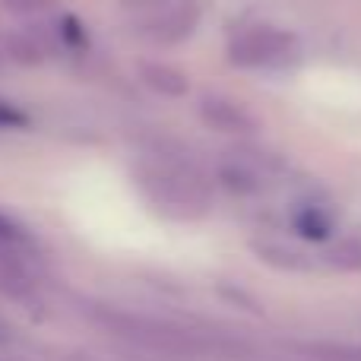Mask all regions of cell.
Instances as JSON below:
<instances>
[{"instance_id": "cell-1", "label": "cell", "mask_w": 361, "mask_h": 361, "mask_svg": "<svg viewBox=\"0 0 361 361\" xmlns=\"http://www.w3.org/2000/svg\"><path fill=\"white\" fill-rule=\"evenodd\" d=\"M86 320L108 333L111 339L130 345L146 355H162V358H222V361H254L257 352L247 343L231 336H216V333H200L190 326L171 324L162 317H149V314L124 311V307L111 305H89L82 307Z\"/></svg>"}, {"instance_id": "cell-2", "label": "cell", "mask_w": 361, "mask_h": 361, "mask_svg": "<svg viewBox=\"0 0 361 361\" xmlns=\"http://www.w3.org/2000/svg\"><path fill=\"white\" fill-rule=\"evenodd\" d=\"M133 184L159 216L175 222H197L209 216L216 203V190L206 171L169 146L140 152L133 162Z\"/></svg>"}, {"instance_id": "cell-3", "label": "cell", "mask_w": 361, "mask_h": 361, "mask_svg": "<svg viewBox=\"0 0 361 361\" xmlns=\"http://www.w3.org/2000/svg\"><path fill=\"white\" fill-rule=\"evenodd\" d=\"M225 54L241 70H282L298 63L301 42L273 23H247L228 35Z\"/></svg>"}, {"instance_id": "cell-4", "label": "cell", "mask_w": 361, "mask_h": 361, "mask_svg": "<svg viewBox=\"0 0 361 361\" xmlns=\"http://www.w3.org/2000/svg\"><path fill=\"white\" fill-rule=\"evenodd\" d=\"M200 23V6L193 0H140L133 6V29L152 44H180Z\"/></svg>"}, {"instance_id": "cell-5", "label": "cell", "mask_w": 361, "mask_h": 361, "mask_svg": "<svg viewBox=\"0 0 361 361\" xmlns=\"http://www.w3.org/2000/svg\"><path fill=\"white\" fill-rule=\"evenodd\" d=\"M197 114L209 130L228 133V137H250V133L260 130V118L254 114V108H247L244 102L231 99V95H203L197 102Z\"/></svg>"}, {"instance_id": "cell-6", "label": "cell", "mask_w": 361, "mask_h": 361, "mask_svg": "<svg viewBox=\"0 0 361 361\" xmlns=\"http://www.w3.org/2000/svg\"><path fill=\"white\" fill-rule=\"evenodd\" d=\"M0 298L16 301V305H35L38 279L25 244L0 241Z\"/></svg>"}, {"instance_id": "cell-7", "label": "cell", "mask_w": 361, "mask_h": 361, "mask_svg": "<svg viewBox=\"0 0 361 361\" xmlns=\"http://www.w3.org/2000/svg\"><path fill=\"white\" fill-rule=\"evenodd\" d=\"M137 76L146 89H152V92L162 95V99H184L187 89H190L184 70L171 67V63H165V61H143L137 67Z\"/></svg>"}, {"instance_id": "cell-8", "label": "cell", "mask_w": 361, "mask_h": 361, "mask_svg": "<svg viewBox=\"0 0 361 361\" xmlns=\"http://www.w3.org/2000/svg\"><path fill=\"white\" fill-rule=\"evenodd\" d=\"M292 355L301 361H361V345L333 343V339H311V343H295Z\"/></svg>"}, {"instance_id": "cell-9", "label": "cell", "mask_w": 361, "mask_h": 361, "mask_svg": "<svg viewBox=\"0 0 361 361\" xmlns=\"http://www.w3.org/2000/svg\"><path fill=\"white\" fill-rule=\"evenodd\" d=\"M6 57H13V61H19V63H44V57L51 54V44H48V38L42 35V32H35V29H19V32H13L10 38H6Z\"/></svg>"}, {"instance_id": "cell-10", "label": "cell", "mask_w": 361, "mask_h": 361, "mask_svg": "<svg viewBox=\"0 0 361 361\" xmlns=\"http://www.w3.org/2000/svg\"><path fill=\"white\" fill-rule=\"evenodd\" d=\"M295 228H298V235L311 238V241H324V238H330V231H333V219L324 206L307 203L295 212Z\"/></svg>"}, {"instance_id": "cell-11", "label": "cell", "mask_w": 361, "mask_h": 361, "mask_svg": "<svg viewBox=\"0 0 361 361\" xmlns=\"http://www.w3.org/2000/svg\"><path fill=\"white\" fill-rule=\"evenodd\" d=\"M4 10H10L13 16H25V19H35L44 16V13L54 6V0H0Z\"/></svg>"}, {"instance_id": "cell-12", "label": "cell", "mask_w": 361, "mask_h": 361, "mask_svg": "<svg viewBox=\"0 0 361 361\" xmlns=\"http://www.w3.org/2000/svg\"><path fill=\"white\" fill-rule=\"evenodd\" d=\"M25 124H29V114L0 99V130H16V127H25Z\"/></svg>"}, {"instance_id": "cell-13", "label": "cell", "mask_w": 361, "mask_h": 361, "mask_svg": "<svg viewBox=\"0 0 361 361\" xmlns=\"http://www.w3.org/2000/svg\"><path fill=\"white\" fill-rule=\"evenodd\" d=\"M333 257H336L339 267H361V247H358L355 241L339 244V247L333 250Z\"/></svg>"}, {"instance_id": "cell-14", "label": "cell", "mask_w": 361, "mask_h": 361, "mask_svg": "<svg viewBox=\"0 0 361 361\" xmlns=\"http://www.w3.org/2000/svg\"><path fill=\"white\" fill-rule=\"evenodd\" d=\"M13 339H16V333H13V324L4 317V314H0V349H6Z\"/></svg>"}, {"instance_id": "cell-15", "label": "cell", "mask_w": 361, "mask_h": 361, "mask_svg": "<svg viewBox=\"0 0 361 361\" xmlns=\"http://www.w3.org/2000/svg\"><path fill=\"white\" fill-rule=\"evenodd\" d=\"M6 67V48H0V70Z\"/></svg>"}, {"instance_id": "cell-16", "label": "cell", "mask_w": 361, "mask_h": 361, "mask_svg": "<svg viewBox=\"0 0 361 361\" xmlns=\"http://www.w3.org/2000/svg\"><path fill=\"white\" fill-rule=\"evenodd\" d=\"M70 361H92V358H82V355H73V358H70Z\"/></svg>"}, {"instance_id": "cell-17", "label": "cell", "mask_w": 361, "mask_h": 361, "mask_svg": "<svg viewBox=\"0 0 361 361\" xmlns=\"http://www.w3.org/2000/svg\"><path fill=\"white\" fill-rule=\"evenodd\" d=\"M254 361H279V358H263V355H257Z\"/></svg>"}]
</instances>
